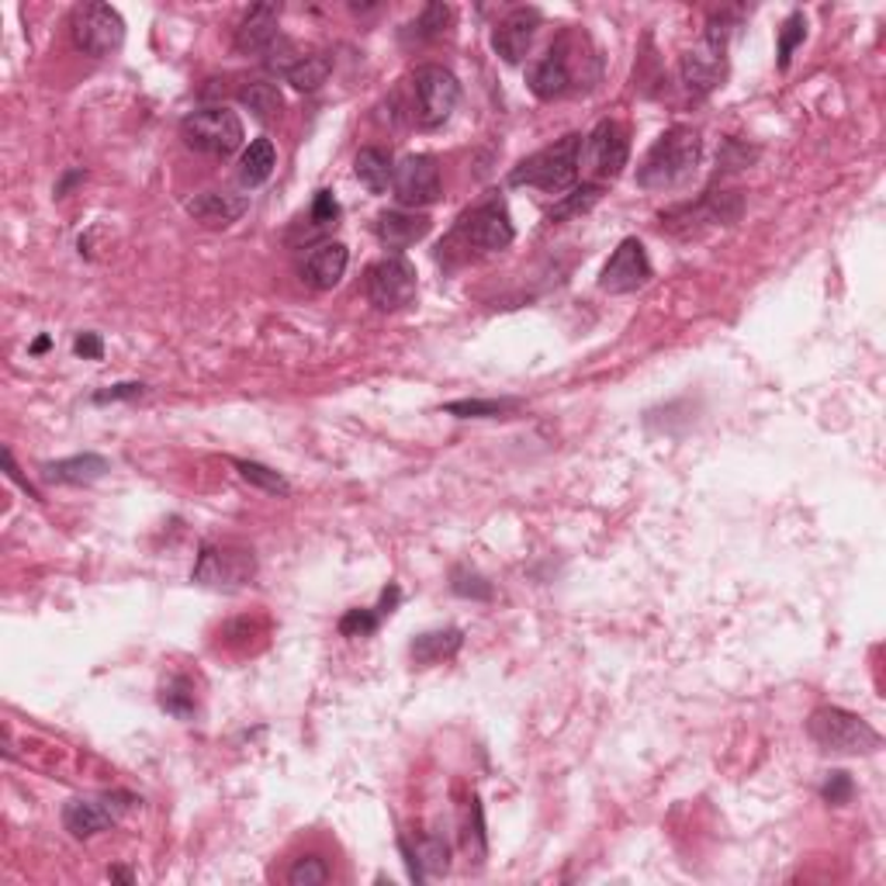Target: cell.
I'll list each match as a JSON object with an SVG mask.
<instances>
[{"mask_svg": "<svg viewBox=\"0 0 886 886\" xmlns=\"http://www.w3.org/2000/svg\"><path fill=\"white\" fill-rule=\"evenodd\" d=\"M703 142L696 129H685V125H672L662 139L647 150V156L638 167V184L644 191H676L690 180L699 167Z\"/></svg>", "mask_w": 886, "mask_h": 886, "instance_id": "6da1fadb", "label": "cell"}, {"mask_svg": "<svg viewBox=\"0 0 886 886\" xmlns=\"http://www.w3.org/2000/svg\"><path fill=\"white\" fill-rule=\"evenodd\" d=\"M578 167H582V136L578 132H568L565 139L551 142L540 153L527 156L519 163V167L510 174V184L513 188H537L544 194H568L578 180Z\"/></svg>", "mask_w": 886, "mask_h": 886, "instance_id": "7a4b0ae2", "label": "cell"}, {"mask_svg": "<svg viewBox=\"0 0 886 886\" xmlns=\"http://www.w3.org/2000/svg\"><path fill=\"white\" fill-rule=\"evenodd\" d=\"M807 734L821 752H835V755H873L883 737L879 731L862 720L852 710L842 707H818L807 720Z\"/></svg>", "mask_w": 886, "mask_h": 886, "instance_id": "3957f363", "label": "cell"}, {"mask_svg": "<svg viewBox=\"0 0 886 886\" xmlns=\"http://www.w3.org/2000/svg\"><path fill=\"white\" fill-rule=\"evenodd\" d=\"M734 17L720 14L710 17L703 39L682 56V87L690 90L693 98H707L714 87H720L728 74V39H731Z\"/></svg>", "mask_w": 886, "mask_h": 886, "instance_id": "277c9868", "label": "cell"}, {"mask_svg": "<svg viewBox=\"0 0 886 886\" xmlns=\"http://www.w3.org/2000/svg\"><path fill=\"white\" fill-rule=\"evenodd\" d=\"M180 136L191 150L208 153V156H229L243 146V121L236 112H229L222 104L197 107L184 121H180Z\"/></svg>", "mask_w": 886, "mask_h": 886, "instance_id": "5b68a950", "label": "cell"}, {"mask_svg": "<svg viewBox=\"0 0 886 886\" xmlns=\"http://www.w3.org/2000/svg\"><path fill=\"white\" fill-rule=\"evenodd\" d=\"M69 35L74 46L94 60L112 56L125 42V22L112 4H80L69 14Z\"/></svg>", "mask_w": 886, "mask_h": 886, "instance_id": "8992f818", "label": "cell"}, {"mask_svg": "<svg viewBox=\"0 0 886 886\" xmlns=\"http://www.w3.org/2000/svg\"><path fill=\"white\" fill-rule=\"evenodd\" d=\"M257 575V557L243 544H205L194 562V582L205 589H243Z\"/></svg>", "mask_w": 886, "mask_h": 886, "instance_id": "52a82bcc", "label": "cell"}, {"mask_svg": "<svg viewBox=\"0 0 886 886\" xmlns=\"http://www.w3.org/2000/svg\"><path fill=\"white\" fill-rule=\"evenodd\" d=\"M364 292L377 312H402L415 301V292H420L415 267L406 257H399V253H391V257L368 267Z\"/></svg>", "mask_w": 886, "mask_h": 886, "instance_id": "ba28073f", "label": "cell"}, {"mask_svg": "<svg viewBox=\"0 0 886 886\" xmlns=\"http://www.w3.org/2000/svg\"><path fill=\"white\" fill-rule=\"evenodd\" d=\"M139 800L132 793L115 789V793H94V797H74L63 807V827L74 838H94L112 824H118Z\"/></svg>", "mask_w": 886, "mask_h": 886, "instance_id": "9c48e42d", "label": "cell"}, {"mask_svg": "<svg viewBox=\"0 0 886 886\" xmlns=\"http://www.w3.org/2000/svg\"><path fill=\"white\" fill-rule=\"evenodd\" d=\"M412 94H415V118L423 129H437L444 125L461 101V84L450 69L429 63L412 74Z\"/></svg>", "mask_w": 886, "mask_h": 886, "instance_id": "30bf717a", "label": "cell"}, {"mask_svg": "<svg viewBox=\"0 0 886 886\" xmlns=\"http://www.w3.org/2000/svg\"><path fill=\"white\" fill-rule=\"evenodd\" d=\"M741 194H707L699 197L696 205H679L672 211H662V229L676 232V236H699L703 229H717V226H731L741 219Z\"/></svg>", "mask_w": 886, "mask_h": 886, "instance_id": "8fae6325", "label": "cell"}, {"mask_svg": "<svg viewBox=\"0 0 886 886\" xmlns=\"http://www.w3.org/2000/svg\"><path fill=\"white\" fill-rule=\"evenodd\" d=\"M627 159H630V142H627V129L620 121H600L595 129L586 136L582 142V163H586V170L592 177H600V180H613V177H620L624 167H627Z\"/></svg>", "mask_w": 886, "mask_h": 886, "instance_id": "7c38bea8", "label": "cell"}, {"mask_svg": "<svg viewBox=\"0 0 886 886\" xmlns=\"http://www.w3.org/2000/svg\"><path fill=\"white\" fill-rule=\"evenodd\" d=\"M391 188L399 205L406 208H429L440 202V167L433 156H406L399 167H395Z\"/></svg>", "mask_w": 886, "mask_h": 886, "instance_id": "4fadbf2b", "label": "cell"}, {"mask_svg": "<svg viewBox=\"0 0 886 886\" xmlns=\"http://www.w3.org/2000/svg\"><path fill=\"white\" fill-rule=\"evenodd\" d=\"M572 35H562L544 56H540L534 66H530V90L540 98V101H554V98H565L568 90L575 87V66H572Z\"/></svg>", "mask_w": 886, "mask_h": 886, "instance_id": "5bb4252c", "label": "cell"}, {"mask_svg": "<svg viewBox=\"0 0 886 886\" xmlns=\"http://www.w3.org/2000/svg\"><path fill=\"white\" fill-rule=\"evenodd\" d=\"M647 281H651V260L644 253V243L634 236L617 246V253H613L600 274V287L609 295H630V292H638V287H644Z\"/></svg>", "mask_w": 886, "mask_h": 886, "instance_id": "9a60e30c", "label": "cell"}, {"mask_svg": "<svg viewBox=\"0 0 886 886\" xmlns=\"http://www.w3.org/2000/svg\"><path fill=\"white\" fill-rule=\"evenodd\" d=\"M461 236L467 240V246H475L481 253H496V249H505L513 243L516 229H513V219L502 202H485L464 219Z\"/></svg>", "mask_w": 886, "mask_h": 886, "instance_id": "2e32d148", "label": "cell"}, {"mask_svg": "<svg viewBox=\"0 0 886 886\" xmlns=\"http://www.w3.org/2000/svg\"><path fill=\"white\" fill-rule=\"evenodd\" d=\"M537 28H540V11L537 8H516L496 25L492 46H496V52L505 63L516 66V63L527 60V52H530V46L537 39Z\"/></svg>", "mask_w": 886, "mask_h": 886, "instance_id": "e0dca14e", "label": "cell"}, {"mask_svg": "<svg viewBox=\"0 0 886 886\" xmlns=\"http://www.w3.org/2000/svg\"><path fill=\"white\" fill-rule=\"evenodd\" d=\"M246 208H249V197L232 194V191H202L188 202V215L205 229H226L232 222H240Z\"/></svg>", "mask_w": 886, "mask_h": 886, "instance_id": "ac0fdd59", "label": "cell"}, {"mask_svg": "<svg viewBox=\"0 0 886 886\" xmlns=\"http://www.w3.org/2000/svg\"><path fill=\"white\" fill-rule=\"evenodd\" d=\"M278 22H281L278 4H253L236 28V49L246 52V56H264V52L281 39Z\"/></svg>", "mask_w": 886, "mask_h": 886, "instance_id": "d6986e66", "label": "cell"}, {"mask_svg": "<svg viewBox=\"0 0 886 886\" xmlns=\"http://www.w3.org/2000/svg\"><path fill=\"white\" fill-rule=\"evenodd\" d=\"M347 264H350V253L343 243H322L316 246L309 257H305L301 264V278L309 287H316V292H330V287H336L343 281V274H347Z\"/></svg>", "mask_w": 886, "mask_h": 886, "instance_id": "ffe728a7", "label": "cell"}, {"mask_svg": "<svg viewBox=\"0 0 886 886\" xmlns=\"http://www.w3.org/2000/svg\"><path fill=\"white\" fill-rule=\"evenodd\" d=\"M374 232L388 249H409L412 243L429 236V219L415 211H385L382 219H377Z\"/></svg>", "mask_w": 886, "mask_h": 886, "instance_id": "44dd1931", "label": "cell"}, {"mask_svg": "<svg viewBox=\"0 0 886 886\" xmlns=\"http://www.w3.org/2000/svg\"><path fill=\"white\" fill-rule=\"evenodd\" d=\"M107 458L101 454H74L63 461H52L42 467L46 481H60V485H94L107 475Z\"/></svg>", "mask_w": 886, "mask_h": 886, "instance_id": "7402d4cb", "label": "cell"}, {"mask_svg": "<svg viewBox=\"0 0 886 886\" xmlns=\"http://www.w3.org/2000/svg\"><path fill=\"white\" fill-rule=\"evenodd\" d=\"M464 644V634L458 627L450 630H429V634H420L412 644H409V655L415 665H437V662H447L454 658Z\"/></svg>", "mask_w": 886, "mask_h": 886, "instance_id": "603a6c76", "label": "cell"}, {"mask_svg": "<svg viewBox=\"0 0 886 886\" xmlns=\"http://www.w3.org/2000/svg\"><path fill=\"white\" fill-rule=\"evenodd\" d=\"M354 174H357V180H360V184H364L371 194H385L388 184H391V177H395V163H391V156H388L385 150L368 146V150H360V153H357V159H354Z\"/></svg>", "mask_w": 886, "mask_h": 886, "instance_id": "cb8c5ba5", "label": "cell"}, {"mask_svg": "<svg viewBox=\"0 0 886 886\" xmlns=\"http://www.w3.org/2000/svg\"><path fill=\"white\" fill-rule=\"evenodd\" d=\"M278 167V150L270 139H253L240 156V180L246 188H260Z\"/></svg>", "mask_w": 886, "mask_h": 886, "instance_id": "d4e9b609", "label": "cell"}, {"mask_svg": "<svg viewBox=\"0 0 886 886\" xmlns=\"http://www.w3.org/2000/svg\"><path fill=\"white\" fill-rule=\"evenodd\" d=\"M330 74H333L330 52H309V56H301L292 66V74H287L284 80L292 84L295 90H301V94H312V90H319L325 80H330Z\"/></svg>", "mask_w": 886, "mask_h": 886, "instance_id": "484cf974", "label": "cell"}, {"mask_svg": "<svg viewBox=\"0 0 886 886\" xmlns=\"http://www.w3.org/2000/svg\"><path fill=\"white\" fill-rule=\"evenodd\" d=\"M240 104H246L249 112L257 115L260 121H267V118L281 115L284 98H281V90H278L274 84H267V80H249L246 87H240Z\"/></svg>", "mask_w": 886, "mask_h": 886, "instance_id": "4316f807", "label": "cell"}, {"mask_svg": "<svg viewBox=\"0 0 886 886\" xmlns=\"http://www.w3.org/2000/svg\"><path fill=\"white\" fill-rule=\"evenodd\" d=\"M603 202V184H582V188H572L562 202H557L551 211H548V222H565V219H578V215L592 211L595 205Z\"/></svg>", "mask_w": 886, "mask_h": 886, "instance_id": "83f0119b", "label": "cell"}, {"mask_svg": "<svg viewBox=\"0 0 886 886\" xmlns=\"http://www.w3.org/2000/svg\"><path fill=\"white\" fill-rule=\"evenodd\" d=\"M232 464H236V472H240L243 481L264 488V492H270V496H287V492H292V485H287L284 475H278L274 467L257 464V461H232Z\"/></svg>", "mask_w": 886, "mask_h": 886, "instance_id": "f1b7e54d", "label": "cell"}, {"mask_svg": "<svg viewBox=\"0 0 886 886\" xmlns=\"http://www.w3.org/2000/svg\"><path fill=\"white\" fill-rule=\"evenodd\" d=\"M159 707L167 710V714H174V717H180V720H188L191 714H194V685L188 682V679H170L167 685H163V693H159Z\"/></svg>", "mask_w": 886, "mask_h": 886, "instance_id": "f546056e", "label": "cell"}, {"mask_svg": "<svg viewBox=\"0 0 886 886\" xmlns=\"http://www.w3.org/2000/svg\"><path fill=\"white\" fill-rule=\"evenodd\" d=\"M519 402L516 399H464V402H447L444 409L450 415H461V420H492V415H502L516 409Z\"/></svg>", "mask_w": 886, "mask_h": 886, "instance_id": "4dcf8cb0", "label": "cell"}, {"mask_svg": "<svg viewBox=\"0 0 886 886\" xmlns=\"http://www.w3.org/2000/svg\"><path fill=\"white\" fill-rule=\"evenodd\" d=\"M450 17H454V11H450L447 4H426V8H423V14L412 22V39H415V42L440 39L444 28L450 25Z\"/></svg>", "mask_w": 886, "mask_h": 886, "instance_id": "1f68e13d", "label": "cell"}, {"mask_svg": "<svg viewBox=\"0 0 886 886\" xmlns=\"http://www.w3.org/2000/svg\"><path fill=\"white\" fill-rule=\"evenodd\" d=\"M325 879H330V865L319 856H301L295 859L292 870H287V883L292 886H322Z\"/></svg>", "mask_w": 886, "mask_h": 886, "instance_id": "d6a6232c", "label": "cell"}, {"mask_svg": "<svg viewBox=\"0 0 886 886\" xmlns=\"http://www.w3.org/2000/svg\"><path fill=\"white\" fill-rule=\"evenodd\" d=\"M406 845V842H402ZM409 848V845H406ZM412 852V848H409ZM415 862H420V870H426V873H447V865H450V852H447V842L444 838H437V835H429V838H423V845L415 848Z\"/></svg>", "mask_w": 886, "mask_h": 886, "instance_id": "836d02e7", "label": "cell"}, {"mask_svg": "<svg viewBox=\"0 0 886 886\" xmlns=\"http://www.w3.org/2000/svg\"><path fill=\"white\" fill-rule=\"evenodd\" d=\"M807 39V22H804V14L800 11H793L786 22H783V28H780V69H786L789 66V60H793V52H797V46Z\"/></svg>", "mask_w": 886, "mask_h": 886, "instance_id": "e575fe53", "label": "cell"}, {"mask_svg": "<svg viewBox=\"0 0 886 886\" xmlns=\"http://www.w3.org/2000/svg\"><path fill=\"white\" fill-rule=\"evenodd\" d=\"M450 589H454V595H461V600H492V586H488L478 572H467V568H454Z\"/></svg>", "mask_w": 886, "mask_h": 886, "instance_id": "d590c367", "label": "cell"}, {"mask_svg": "<svg viewBox=\"0 0 886 886\" xmlns=\"http://www.w3.org/2000/svg\"><path fill=\"white\" fill-rule=\"evenodd\" d=\"M382 624V613L377 609H350L347 617L339 620V634L343 638H368Z\"/></svg>", "mask_w": 886, "mask_h": 886, "instance_id": "8d00e7d4", "label": "cell"}, {"mask_svg": "<svg viewBox=\"0 0 886 886\" xmlns=\"http://www.w3.org/2000/svg\"><path fill=\"white\" fill-rule=\"evenodd\" d=\"M298 60H301V52H298L292 42H287L284 35L264 52V66H267V69H274V74H281V77L292 74V66H295Z\"/></svg>", "mask_w": 886, "mask_h": 886, "instance_id": "74e56055", "label": "cell"}, {"mask_svg": "<svg viewBox=\"0 0 886 886\" xmlns=\"http://www.w3.org/2000/svg\"><path fill=\"white\" fill-rule=\"evenodd\" d=\"M852 793H856V783H852V775L848 772H827V783L821 786V797L831 804V807H845L848 800H852Z\"/></svg>", "mask_w": 886, "mask_h": 886, "instance_id": "f35d334b", "label": "cell"}, {"mask_svg": "<svg viewBox=\"0 0 886 886\" xmlns=\"http://www.w3.org/2000/svg\"><path fill=\"white\" fill-rule=\"evenodd\" d=\"M336 219H339V202L333 197V191H316L312 222H316V226H333Z\"/></svg>", "mask_w": 886, "mask_h": 886, "instance_id": "ab89813d", "label": "cell"}, {"mask_svg": "<svg viewBox=\"0 0 886 886\" xmlns=\"http://www.w3.org/2000/svg\"><path fill=\"white\" fill-rule=\"evenodd\" d=\"M142 395V385L139 382H125V385H112V388H104L94 395V402L104 406V402H121V399H139Z\"/></svg>", "mask_w": 886, "mask_h": 886, "instance_id": "60d3db41", "label": "cell"}, {"mask_svg": "<svg viewBox=\"0 0 886 886\" xmlns=\"http://www.w3.org/2000/svg\"><path fill=\"white\" fill-rule=\"evenodd\" d=\"M74 350H77L80 357H87V360H101V354H104V343H101V336H98V333H84V336H77Z\"/></svg>", "mask_w": 886, "mask_h": 886, "instance_id": "b9f144b4", "label": "cell"}, {"mask_svg": "<svg viewBox=\"0 0 886 886\" xmlns=\"http://www.w3.org/2000/svg\"><path fill=\"white\" fill-rule=\"evenodd\" d=\"M4 467H8V475H11V478H14L17 485H22L28 496H35V499H39V492H35V485H31L28 478H22V472H17V464H14V454H11L8 447H4Z\"/></svg>", "mask_w": 886, "mask_h": 886, "instance_id": "7bdbcfd3", "label": "cell"}, {"mask_svg": "<svg viewBox=\"0 0 886 886\" xmlns=\"http://www.w3.org/2000/svg\"><path fill=\"white\" fill-rule=\"evenodd\" d=\"M77 180H84V170H74V174H66V177H63V184L56 188V197H63V194H66L69 188L77 184Z\"/></svg>", "mask_w": 886, "mask_h": 886, "instance_id": "ee69618b", "label": "cell"}, {"mask_svg": "<svg viewBox=\"0 0 886 886\" xmlns=\"http://www.w3.org/2000/svg\"><path fill=\"white\" fill-rule=\"evenodd\" d=\"M46 350H49V336H39L31 343V354H46Z\"/></svg>", "mask_w": 886, "mask_h": 886, "instance_id": "f6af8a7d", "label": "cell"}, {"mask_svg": "<svg viewBox=\"0 0 886 886\" xmlns=\"http://www.w3.org/2000/svg\"><path fill=\"white\" fill-rule=\"evenodd\" d=\"M107 876H112V879H125V883H132V873H129V870H112Z\"/></svg>", "mask_w": 886, "mask_h": 886, "instance_id": "bcb514c9", "label": "cell"}]
</instances>
